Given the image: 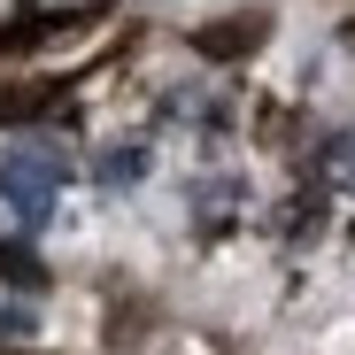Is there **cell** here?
Returning <instances> with one entry per match:
<instances>
[{
    "label": "cell",
    "instance_id": "obj_1",
    "mask_svg": "<svg viewBox=\"0 0 355 355\" xmlns=\"http://www.w3.org/2000/svg\"><path fill=\"white\" fill-rule=\"evenodd\" d=\"M62 186H70V155L54 139H16L0 155V201L16 209V224H46Z\"/></svg>",
    "mask_w": 355,
    "mask_h": 355
},
{
    "label": "cell",
    "instance_id": "obj_2",
    "mask_svg": "<svg viewBox=\"0 0 355 355\" xmlns=\"http://www.w3.org/2000/svg\"><path fill=\"white\" fill-rule=\"evenodd\" d=\"M93 178H101L108 193H132L139 178H147V147H139V139H116V147H108V155L93 162Z\"/></svg>",
    "mask_w": 355,
    "mask_h": 355
},
{
    "label": "cell",
    "instance_id": "obj_3",
    "mask_svg": "<svg viewBox=\"0 0 355 355\" xmlns=\"http://www.w3.org/2000/svg\"><path fill=\"white\" fill-rule=\"evenodd\" d=\"M317 178H324L332 193H355V124H347V132H332V139L317 147Z\"/></svg>",
    "mask_w": 355,
    "mask_h": 355
}]
</instances>
